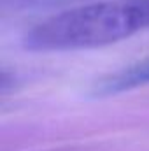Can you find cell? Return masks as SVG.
Wrapping results in <instances>:
<instances>
[{"instance_id":"obj_1","label":"cell","mask_w":149,"mask_h":151,"mask_svg":"<svg viewBox=\"0 0 149 151\" xmlns=\"http://www.w3.org/2000/svg\"><path fill=\"white\" fill-rule=\"evenodd\" d=\"M149 30V0H102L49 16L28 30V51H79L121 42Z\"/></svg>"},{"instance_id":"obj_2","label":"cell","mask_w":149,"mask_h":151,"mask_svg":"<svg viewBox=\"0 0 149 151\" xmlns=\"http://www.w3.org/2000/svg\"><path fill=\"white\" fill-rule=\"evenodd\" d=\"M149 83V63H142L137 67H132L125 72H119L109 81L104 83V91L112 93V91H123V90H130L140 84Z\"/></svg>"}]
</instances>
